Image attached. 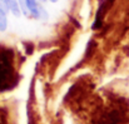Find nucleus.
Here are the masks:
<instances>
[{"label":"nucleus","instance_id":"39448f33","mask_svg":"<svg viewBox=\"0 0 129 124\" xmlns=\"http://www.w3.org/2000/svg\"><path fill=\"white\" fill-rule=\"evenodd\" d=\"M0 11L8 14L10 11V6H9V0H0Z\"/></svg>","mask_w":129,"mask_h":124},{"label":"nucleus","instance_id":"20e7f679","mask_svg":"<svg viewBox=\"0 0 129 124\" xmlns=\"http://www.w3.org/2000/svg\"><path fill=\"white\" fill-rule=\"evenodd\" d=\"M19 5H20L21 14H23V15H25V16H30V11H29V9H28L26 1H25V0H19Z\"/></svg>","mask_w":129,"mask_h":124},{"label":"nucleus","instance_id":"0eeeda50","mask_svg":"<svg viewBox=\"0 0 129 124\" xmlns=\"http://www.w3.org/2000/svg\"><path fill=\"white\" fill-rule=\"evenodd\" d=\"M40 3H45V1H48V0H39Z\"/></svg>","mask_w":129,"mask_h":124},{"label":"nucleus","instance_id":"7ed1b4c3","mask_svg":"<svg viewBox=\"0 0 129 124\" xmlns=\"http://www.w3.org/2000/svg\"><path fill=\"white\" fill-rule=\"evenodd\" d=\"M8 14L0 11V32H5L8 29Z\"/></svg>","mask_w":129,"mask_h":124},{"label":"nucleus","instance_id":"423d86ee","mask_svg":"<svg viewBox=\"0 0 129 124\" xmlns=\"http://www.w3.org/2000/svg\"><path fill=\"white\" fill-rule=\"evenodd\" d=\"M48 1H51V3H56L58 0H48Z\"/></svg>","mask_w":129,"mask_h":124},{"label":"nucleus","instance_id":"f03ea898","mask_svg":"<svg viewBox=\"0 0 129 124\" xmlns=\"http://www.w3.org/2000/svg\"><path fill=\"white\" fill-rule=\"evenodd\" d=\"M9 6H10V13L19 18L21 15V10H20V5H19V0H9Z\"/></svg>","mask_w":129,"mask_h":124},{"label":"nucleus","instance_id":"f257e3e1","mask_svg":"<svg viewBox=\"0 0 129 124\" xmlns=\"http://www.w3.org/2000/svg\"><path fill=\"white\" fill-rule=\"evenodd\" d=\"M25 1H26L28 9L30 11V16H33L34 19H38V20H48L49 14L45 10V8L39 4V0H25Z\"/></svg>","mask_w":129,"mask_h":124}]
</instances>
